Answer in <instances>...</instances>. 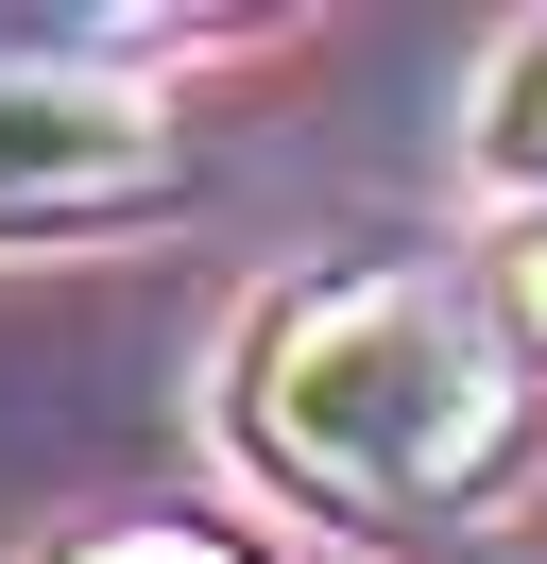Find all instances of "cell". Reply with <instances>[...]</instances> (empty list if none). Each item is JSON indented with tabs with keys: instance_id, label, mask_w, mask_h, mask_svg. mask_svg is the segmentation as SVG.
<instances>
[{
	"instance_id": "1",
	"label": "cell",
	"mask_w": 547,
	"mask_h": 564,
	"mask_svg": "<svg viewBox=\"0 0 547 564\" xmlns=\"http://www.w3.org/2000/svg\"><path fill=\"white\" fill-rule=\"evenodd\" d=\"M223 445L274 513L342 547H462L530 496L547 393L513 377V343L444 257H342V274L257 291L223 359Z\"/></svg>"
},
{
	"instance_id": "2",
	"label": "cell",
	"mask_w": 547,
	"mask_h": 564,
	"mask_svg": "<svg viewBox=\"0 0 547 564\" xmlns=\"http://www.w3.org/2000/svg\"><path fill=\"white\" fill-rule=\"evenodd\" d=\"M154 52H189V18H52L34 52H0V257L137 240L205 188L189 120L154 104Z\"/></svg>"
},
{
	"instance_id": "3",
	"label": "cell",
	"mask_w": 547,
	"mask_h": 564,
	"mask_svg": "<svg viewBox=\"0 0 547 564\" xmlns=\"http://www.w3.org/2000/svg\"><path fill=\"white\" fill-rule=\"evenodd\" d=\"M479 172H496L513 206H547V18L496 52V86H479Z\"/></svg>"
},
{
	"instance_id": "4",
	"label": "cell",
	"mask_w": 547,
	"mask_h": 564,
	"mask_svg": "<svg viewBox=\"0 0 547 564\" xmlns=\"http://www.w3.org/2000/svg\"><path fill=\"white\" fill-rule=\"evenodd\" d=\"M462 291H479V325L513 343V377L547 393V206H513L496 240H479V274H462Z\"/></svg>"
},
{
	"instance_id": "5",
	"label": "cell",
	"mask_w": 547,
	"mask_h": 564,
	"mask_svg": "<svg viewBox=\"0 0 547 564\" xmlns=\"http://www.w3.org/2000/svg\"><path fill=\"white\" fill-rule=\"evenodd\" d=\"M52 564H257L239 530H189V513H120V530H68Z\"/></svg>"
}]
</instances>
